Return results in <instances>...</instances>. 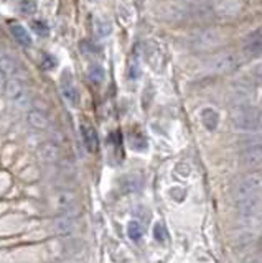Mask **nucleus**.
<instances>
[{
	"label": "nucleus",
	"instance_id": "f257e3e1",
	"mask_svg": "<svg viewBox=\"0 0 262 263\" xmlns=\"http://www.w3.org/2000/svg\"><path fill=\"white\" fill-rule=\"evenodd\" d=\"M233 125L242 132L262 130V110L249 104H238L233 112Z\"/></svg>",
	"mask_w": 262,
	"mask_h": 263
},
{
	"label": "nucleus",
	"instance_id": "f03ea898",
	"mask_svg": "<svg viewBox=\"0 0 262 263\" xmlns=\"http://www.w3.org/2000/svg\"><path fill=\"white\" fill-rule=\"evenodd\" d=\"M262 186V179L259 176L252 175V176H246L242 178L239 183L236 184V189H234V194H236V201H242V199L247 197H254L256 191Z\"/></svg>",
	"mask_w": 262,
	"mask_h": 263
},
{
	"label": "nucleus",
	"instance_id": "7ed1b4c3",
	"mask_svg": "<svg viewBox=\"0 0 262 263\" xmlns=\"http://www.w3.org/2000/svg\"><path fill=\"white\" fill-rule=\"evenodd\" d=\"M219 42H221V35L214 30H200L196 33H193L191 38H190L191 46L198 49H208L211 46H216Z\"/></svg>",
	"mask_w": 262,
	"mask_h": 263
},
{
	"label": "nucleus",
	"instance_id": "20e7f679",
	"mask_svg": "<svg viewBox=\"0 0 262 263\" xmlns=\"http://www.w3.org/2000/svg\"><path fill=\"white\" fill-rule=\"evenodd\" d=\"M234 65H236V56L231 53H221L216 54V56L211 58L210 61L206 63V69L210 72H226L229 69H233Z\"/></svg>",
	"mask_w": 262,
	"mask_h": 263
},
{
	"label": "nucleus",
	"instance_id": "39448f33",
	"mask_svg": "<svg viewBox=\"0 0 262 263\" xmlns=\"http://www.w3.org/2000/svg\"><path fill=\"white\" fill-rule=\"evenodd\" d=\"M242 51L247 56H261L262 54V28L252 31L244 40Z\"/></svg>",
	"mask_w": 262,
	"mask_h": 263
},
{
	"label": "nucleus",
	"instance_id": "423d86ee",
	"mask_svg": "<svg viewBox=\"0 0 262 263\" xmlns=\"http://www.w3.org/2000/svg\"><path fill=\"white\" fill-rule=\"evenodd\" d=\"M143 54H145V60L155 71H160L162 67V53L155 42H147L143 44Z\"/></svg>",
	"mask_w": 262,
	"mask_h": 263
},
{
	"label": "nucleus",
	"instance_id": "0eeeda50",
	"mask_svg": "<svg viewBox=\"0 0 262 263\" xmlns=\"http://www.w3.org/2000/svg\"><path fill=\"white\" fill-rule=\"evenodd\" d=\"M5 94L7 97L13 102H22V99H25V86L19 79H7L5 83Z\"/></svg>",
	"mask_w": 262,
	"mask_h": 263
},
{
	"label": "nucleus",
	"instance_id": "6e6552de",
	"mask_svg": "<svg viewBox=\"0 0 262 263\" xmlns=\"http://www.w3.org/2000/svg\"><path fill=\"white\" fill-rule=\"evenodd\" d=\"M241 161L246 166H254L259 165L262 161V145H251L241 153Z\"/></svg>",
	"mask_w": 262,
	"mask_h": 263
},
{
	"label": "nucleus",
	"instance_id": "1a4fd4ad",
	"mask_svg": "<svg viewBox=\"0 0 262 263\" xmlns=\"http://www.w3.org/2000/svg\"><path fill=\"white\" fill-rule=\"evenodd\" d=\"M200 119H201L203 127H205L208 132H214L216 129H218V125H219V115H218V112H216L213 107H205V109H201Z\"/></svg>",
	"mask_w": 262,
	"mask_h": 263
},
{
	"label": "nucleus",
	"instance_id": "9d476101",
	"mask_svg": "<svg viewBox=\"0 0 262 263\" xmlns=\"http://www.w3.org/2000/svg\"><path fill=\"white\" fill-rule=\"evenodd\" d=\"M81 135H83V142H84V147L88 148V152L96 153L99 147V138H97L96 130H94L91 125L83 124L81 125Z\"/></svg>",
	"mask_w": 262,
	"mask_h": 263
},
{
	"label": "nucleus",
	"instance_id": "9b49d317",
	"mask_svg": "<svg viewBox=\"0 0 262 263\" xmlns=\"http://www.w3.org/2000/svg\"><path fill=\"white\" fill-rule=\"evenodd\" d=\"M61 96L65 97V101L70 104V106H76L78 104V92H76L74 86L71 84L70 79V72H65V78L61 79Z\"/></svg>",
	"mask_w": 262,
	"mask_h": 263
},
{
	"label": "nucleus",
	"instance_id": "f8f14e48",
	"mask_svg": "<svg viewBox=\"0 0 262 263\" xmlns=\"http://www.w3.org/2000/svg\"><path fill=\"white\" fill-rule=\"evenodd\" d=\"M119 186L124 193H135L142 188V179L139 175L130 173V175L122 176L120 181H119Z\"/></svg>",
	"mask_w": 262,
	"mask_h": 263
},
{
	"label": "nucleus",
	"instance_id": "ddd939ff",
	"mask_svg": "<svg viewBox=\"0 0 262 263\" xmlns=\"http://www.w3.org/2000/svg\"><path fill=\"white\" fill-rule=\"evenodd\" d=\"M10 31H12V36L15 38V42L22 44V46H30L31 44V36L25 26H22L19 23H13L10 26Z\"/></svg>",
	"mask_w": 262,
	"mask_h": 263
},
{
	"label": "nucleus",
	"instance_id": "4468645a",
	"mask_svg": "<svg viewBox=\"0 0 262 263\" xmlns=\"http://www.w3.org/2000/svg\"><path fill=\"white\" fill-rule=\"evenodd\" d=\"M93 25H94V33H96L99 38H106V36L111 35L112 25H111V22L107 20V18L96 17V18H94V22H93Z\"/></svg>",
	"mask_w": 262,
	"mask_h": 263
},
{
	"label": "nucleus",
	"instance_id": "2eb2a0df",
	"mask_svg": "<svg viewBox=\"0 0 262 263\" xmlns=\"http://www.w3.org/2000/svg\"><path fill=\"white\" fill-rule=\"evenodd\" d=\"M53 227H55V230L58 234L66 235V234H70L71 230L74 229V220L71 219V217H68V216H61V217H58V219L55 220Z\"/></svg>",
	"mask_w": 262,
	"mask_h": 263
},
{
	"label": "nucleus",
	"instance_id": "dca6fc26",
	"mask_svg": "<svg viewBox=\"0 0 262 263\" xmlns=\"http://www.w3.org/2000/svg\"><path fill=\"white\" fill-rule=\"evenodd\" d=\"M88 78L94 84H102L106 81V69L101 65H91L88 67Z\"/></svg>",
	"mask_w": 262,
	"mask_h": 263
},
{
	"label": "nucleus",
	"instance_id": "f3484780",
	"mask_svg": "<svg viewBox=\"0 0 262 263\" xmlns=\"http://www.w3.org/2000/svg\"><path fill=\"white\" fill-rule=\"evenodd\" d=\"M28 124L31 127H35V129L43 130V129H47V127H48V120H47V117L42 114V112L31 110L28 114Z\"/></svg>",
	"mask_w": 262,
	"mask_h": 263
},
{
	"label": "nucleus",
	"instance_id": "a211bd4d",
	"mask_svg": "<svg viewBox=\"0 0 262 263\" xmlns=\"http://www.w3.org/2000/svg\"><path fill=\"white\" fill-rule=\"evenodd\" d=\"M141 74H142L141 63H139L137 56L132 54V56H130V60H129V63H127V76H129V79L137 81L139 78H141Z\"/></svg>",
	"mask_w": 262,
	"mask_h": 263
},
{
	"label": "nucleus",
	"instance_id": "6ab92c4d",
	"mask_svg": "<svg viewBox=\"0 0 262 263\" xmlns=\"http://www.w3.org/2000/svg\"><path fill=\"white\" fill-rule=\"evenodd\" d=\"M38 155L43 161H53V160H56V156H58V150L55 145L45 143L43 147L38 150Z\"/></svg>",
	"mask_w": 262,
	"mask_h": 263
},
{
	"label": "nucleus",
	"instance_id": "aec40b11",
	"mask_svg": "<svg viewBox=\"0 0 262 263\" xmlns=\"http://www.w3.org/2000/svg\"><path fill=\"white\" fill-rule=\"evenodd\" d=\"M19 10H20L22 15H25V17L35 15V13H37V10H38L37 0H20Z\"/></svg>",
	"mask_w": 262,
	"mask_h": 263
},
{
	"label": "nucleus",
	"instance_id": "412c9836",
	"mask_svg": "<svg viewBox=\"0 0 262 263\" xmlns=\"http://www.w3.org/2000/svg\"><path fill=\"white\" fill-rule=\"evenodd\" d=\"M0 71L5 74V78L8 79L10 76H13L17 72V66L15 63H13V60H10L8 56H2L0 58Z\"/></svg>",
	"mask_w": 262,
	"mask_h": 263
},
{
	"label": "nucleus",
	"instance_id": "4be33fe9",
	"mask_svg": "<svg viewBox=\"0 0 262 263\" xmlns=\"http://www.w3.org/2000/svg\"><path fill=\"white\" fill-rule=\"evenodd\" d=\"M127 234L132 240H141L142 239V225L137 220H130L127 224Z\"/></svg>",
	"mask_w": 262,
	"mask_h": 263
},
{
	"label": "nucleus",
	"instance_id": "5701e85b",
	"mask_svg": "<svg viewBox=\"0 0 262 263\" xmlns=\"http://www.w3.org/2000/svg\"><path fill=\"white\" fill-rule=\"evenodd\" d=\"M31 28H33V31L37 33L38 36H48L49 35V26L45 23V22L42 20H33L31 22Z\"/></svg>",
	"mask_w": 262,
	"mask_h": 263
},
{
	"label": "nucleus",
	"instance_id": "b1692460",
	"mask_svg": "<svg viewBox=\"0 0 262 263\" xmlns=\"http://www.w3.org/2000/svg\"><path fill=\"white\" fill-rule=\"evenodd\" d=\"M56 60L51 56V54H43V58H42V66H43V69H48V71H51V69H55L56 67Z\"/></svg>",
	"mask_w": 262,
	"mask_h": 263
},
{
	"label": "nucleus",
	"instance_id": "393cba45",
	"mask_svg": "<svg viewBox=\"0 0 262 263\" xmlns=\"http://www.w3.org/2000/svg\"><path fill=\"white\" fill-rule=\"evenodd\" d=\"M153 237H155L159 242H165L167 239V230L162 224H155L153 225Z\"/></svg>",
	"mask_w": 262,
	"mask_h": 263
},
{
	"label": "nucleus",
	"instance_id": "a878e982",
	"mask_svg": "<svg viewBox=\"0 0 262 263\" xmlns=\"http://www.w3.org/2000/svg\"><path fill=\"white\" fill-rule=\"evenodd\" d=\"M79 48H81V51H83L84 56H94V48H93V44H91V43H88V42H81Z\"/></svg>",
	"mask_w": 262,
	"mask_h": 263
},
{
	"label": "nucleus",
	"instance_id": "bb28decb",
	"mask_svg": "<svg viewBox=\"0 0 262 263\" xmlns=\"http://www.w3.org/2000/svg\"><path fill=\"white\" fill-rule=\"evenodd\" d=\"M5 83H7V78H5V74H3V72L0 71V92H2V90L5 89Z\"/></svg>",
	"mask_w": 262,
	"mask_h": 263
},
{
	"label": "nucleus",
	"instance_id": "cd10ccee",
	"mask_svg": "<svg viewBox=\"0 0 262 263\" xmlns=\"http://www.w3.org/2000/svg\"><path fill=\"white\" fill-rule=\"evenodd\" d=\"M188 2H195V3H201V2H205V0H188Z\"/></svg>",
	"mask_w": 262,
	"mask_h": 263
},
{
	"label": "nucleus",
	"instance_id": "c85d7f7f",
	"mask_svg": "<svg viewBox=\"0 0 262 263\" xmlns=\"http://www.w3.org/2000/svg\"><path fill=\"white\" fill-rule=\"evenodd\" d=\"M259 78L262 79V67H261V69H259Z\"/></svg>",
	"mask_w": 262,
	"mask_h": 263
},
{
	"label": "nucleus",
	"instance_id": "c756f323",
	"mask_svg": "<svg viewBox=\"0 0 262 263\" xmlns=\"http://www.w3.org/2000/svg\"><path fill=\"white\" fill-rule=\"evenodd\" d=\"M70 263H78V262H70Z\"/></svg>",
	"mask_w": 262,
	"mask_h": 263
}]
</instances>
